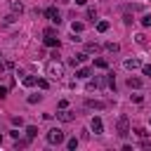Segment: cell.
<instances>
[{
	"label": "cell",
	"mask_w": 151,
	"mask_h": 151,
	"mask_svg": "<svg viewBox=\"0 0 151 151\" xmlns=\"http://www.w3.org/2000/svg\"><path fill=\"white\" fill-rule=\"evenodd\" d=\"M45 139H47V144H52V146H59V144H64V132L59 130V127H52L47 134H45Z\"/></svg>",
	"instance_id": "cell-1"
},
{
	"label": "cell",
	"mask_w": 151,
	"mask_h": 151,
	"mask_svg": "<svg viewBox=\"0 0 151 151\" xmlns=\"http://www.w3.org/2000/svg\"><path fill=\"white\" fill-rule=\"evenodd\" d=\"M116 132H118V137H127L130 134V120H127V116H120L116 120Z\"/></svg>",
	"instance_id": "cell-2"
},
{
	"label": "cell",
	"mask_w": 151,
	"mask_h": 151,
	"mask_svg": "<svg viewBox=\"0 0 151 151\" xmlns=\"http://www.w3.org/2000/svg\"><path fill=\"white\" fill-rule=\"evenodd\" d=\"M45 73L52 76V78H59V76L64 73V64H59V61H50V64L45 66Z\"/></svg>",
	"instance_id": "cell-3"
},
{
	"label": "cell",
	"mask_w": 151,
	"mask_h": 151,
	"mask_svg": "<svg viewBox=\"0 0 151 151\" xmlns=\"http://www.w3.org/2000/svg\"><path fill=\"white\" fill-rule=\"evenodd\" d=\"M45 14H47V19H50L52 24H57V26L61 24V14H59V9H57V7H47V9H45Z\"/></svg>",
	"instance_id": "cell-4"
},
{
	"label": "cell",
	"mask_w": 151,
	"mask_h": 151,
	"mask_svg": "<svg viewBox=\"0 0 151 151\" xmlns=\"http://www.w3.org/2000/svg\"><path fill=\"white\" fill-rule=\"evenodd\" d=\"M57 118H59V120H64V123H71V120L76 118V113H73V111H68V109H59V111H57Z\"/></svg>",
	"instance_id": "cell-5"
},
{
	"label": "cell",
	"mask_w": 151,
	"mask_h": 151,
	"mask_svg": "<svg viewBox=\"0 0 151 151\" xmlns=\"http://www.w3.org/2000/svg\"><path fill=\"white\" fill-rule=\"evenodd\" d=\"M90 127H92V132H94V134H101V132H104V123H101V118H99V116H94V118H92V123H90Z\"/></svg>",
	"instance_id": "cell-6"
},
{
	"label": "cell",
	"mask_w": 151,
	"mask_h": 151,
	"mask_svg": "<svg viewBox=\"0 0 151 151\" xmlns=\"http://www.w3.org/2000/svg\"><path fill=\"white\" fill-rule=\"evenodd\" d=\"M127 87H130V90H139V87H142V78L130 76V78H127Z\"/></svg>",
	"instance_id": "cell-7"
},
{
	"label": "cell",
	"mask_w": 151,
	"mask_h": 151,
	"mask_svg": "<svg viewBox=\"0 0 151 151\" xmlns=\"http://www.w3.org/2000/svg\"><path fill=\"white\" fill-rule=\"evenodd\" d=\"M45 47H59L61 42H59V38H54V35H45Z\"/></svg>",
	"instance_id": "cell-8"
},
{
	"label": "cell",
	"mask_w": 151,
	"mask_h": 151,
	"mask_svg": "<svg viewBox=\"0 0 151 151\" xmlns=\"http://www.w3.org/2000/svg\"><path fill=\"white\" fill-rule=\"evenodd\" d=\"M90 76H92V71H90L87 66H83V68H78V71H76V78H83V80H87Z\"/></svg>",
	"instance_id": "cell-9"
},
{
	"label": "cell",
	"mask_w": 151,
	"mask_h": 151,
	"mask_svg": "<svg viewBox=\"0 0 151 151\" xmlns=\"http://www.w3.org/2000/svg\"><path fill=\"white\" fill-rule=\"evenodd\" d=\"M142 64H139V59H125V68L127 71H134V68H139Z\"/></svg>",
	"instance_id": "cell-10"
},
{
	"label": "cell",
	"mask_w": 151,
	"mask_h": 151,
	"mask_svg": "<svg viewBox=\"0 0 151 151\" xmlns=\"http://www.w3.org/2000/svg\"><path fill=\"white\" fill-rule=\"evenodd\" d=\"M21 83H24L26 87H33V85L38 83V78H35V76H24V78H21Z\"/></svg>",
	"instance_id": "cell-11"
},
{
	"label": "cell",
	"mask_w": 151,
	"mask_h": 151,
	"mask_svg": "<svg viewBox=\"0 0 151 151\" xmlns=\"http://www.w3.org/2000/svg\"><path fill=\"white\" fill-rule=\"evenodd\" d=\"M85 106H90V109H104L106 104H104V101H97V99H87Z\"/></svg>",
	"instance_id": "cell-12"
},
{
	"label": "cell",
	"mask_w": 151,
	"mask_h": 151,
	"mask_svg": "<svg viewBox=\"0 0 151 151\" xmlns=\"http://www.w3.org/2000/svg\"><path fill=\"white\" fill-rule=\"evenodd\" d=\"M71 31H73V33H83V31H85V24H83V21H73V24H71Z\"/></svg>",
	"instance_id": "cell-13"
},
{
	"label": "cell",
	"mask_w": 151,
	"mask_h": 151,
	"mask_svg": "<svg viewBox=\"0 0 151 151\" xmlns=\"http://www.w3.org/2000/svg\"><path fill=\"white\" fill-rule=\"evenodd\" d=\"M109 26H111V24H109L106 19H101V21H97V31H99V33H106V31H109Z\"/></svg>",
	"instance_id": "cell-14"
},
{
	"label": "cell",
	"mask_w": 151,
	"mask_h": 151,
	"mask_svg": "<svg viewBox=\"0 0 151 151\" xmlns=\"http://www.w3.org/2000/svg\"><path fill=\"white\" fill-rule=\"evenodd\" d=\"M104 50H106V52H118V50H120V45H118V42H106V45H104Z\"/></svg>",
	"instance_id": "cell-15"
},
{
	"label": "cell",
	"mask_w": 151,
	"mask_h": 151,
	"mask_svg": "<svg viewBox=\"0 0 151 151\" xmlns=\"http://www.w3.org/2000/svg\"><path fill=\"white\" fill-rule=\"evenodd\" d=\"M26 137H31V139L38 137V127H35V125H28V127H26Z\"/></svg>",
	"instance_id": "cell-16"
},
{
	"label": "cell",
	"mask_w": 151,
	"mask_h": 151,
	"mask_svg": "<svg viewBox=\"0 0 151 151\" xmlns=\"http://www.w3.org/2000/svg\"><path fill=\"white\" fill-rule=\"evenodd\" d=\"M76 146H78V139H76V137L66 139V149H68V151H76Z\"/></svg>",
	"instance_id": "cell-17"
},
{
	"label": "cell",
	"mask_w": 151,
	"mask_h": 151,
	"mask_svg": "<svg viewBox=\"0 0 151 151\" xmlns=\"http://www.w3.org/2000/svg\"><path fill=\"white\" fill-rule=\"evenodd\" d=\"M139 24H142L144 28H149V26H151V14H144V17L139 19Z\"/></svg>",
	"instance_id": "cell-18"
},
{
	"label": "cell",
	"mask_w": 151,
	"mask_h": 151,
	"mask_svg": "<svg viewBox=\"0 0 151 151\" xmlns=\"http://www.w3.org/2000/svg\"><path fill=\"white\" fill-rule=\"evenodd\" d=\"M94 66L97 68H109V61L106 59H94Z\"/></svg>",
	"instance_id": "cell-19"
},
{
	"label": "cell",
	"mask_w": 151,
	"mask_h": 151,
	"mask_svg": "<svg viewBox=\"0 0 151 151\" xmlns=\"http://www.w3.org/2000/svg\"><path fill=\"white\" fill-rule=\"evenodd\" d=\"M134 134H137L139 139H146V134H149V132H146L144 127H134Z\"/></svg>",
	"instance_id": "cell-20"
},
{
	"label": "cell",
	"mask_w": 151,
	"mask_h": 151,
	"mask_svg": "<svg viewBox=\"0 0 151 151\" xmlns=\"http://www.w3.org/2000/svg\"><path fill=\"white\" fill-rule=\"evenodd\" d=\"M28 142H31V137H26V139H17V149H26Z\"/></svg>",
	"instance_id": "cell-21"
},
{
	"label": "cell",
	"mask_w": 151,
	"mask_h": 151,
	"mask_svg": "<svg viewBox=\"0 0 151 151\" xmlns=\"http://www.w3.org/2000/svg\"><path fill=\"white\" fill-rule=\"evenodd\" d=\"M35 85H38L40 90H47V87H50V83H47L45 78H38V83H35Z\"/></svg>",
	"instance_id": "cell-22"
},
{
	"label": "cell",
	"mask_w": 151,
	"mask_h": 151,
	"mask_svg": "<svg viewBox=\"0 0 151 151\" xmlns=\"http://www.w3.org/2000/svg\"><path fill=\"white\" fill-rule=\"evenodd\" d=\"M12 12H24V5L14 0V2H12Z\"/></svg>",
	"instance_id": "cell-23"
},
{
	"label": "cell",
	"mask_w": 151,
	"mask_h": 151,
	"mask_svg": "<svg viewBox=\"0 0 151 151\" xmlns=\"http://www.w3.org/2000/svg\"><path fill=\"white\" fill-rule=\"evenodd\" d=\"M85 50H87V52H97V50H99V45H97V42H87V45H85Z\"/></svg>",
	"instance_id": "cell-24"
},
{
	"label": "cell",
	"mask_w": 151,
	"mask_h": 151,
	"mask_svg": "<svg viewBox=\"0 0 151 151\" xmlns=\"http://www.w3.org/2000/svg\"><path fill=\"white\" fill-rule=\"evenodd\" d=\"M26 101H28V104H38V101H40V94H28Z\"/></svg>",
	"instance_id": "cell-25"
},
{
	"label": "cell",
	"mask_w": 151,
	"mask_h": 151,
	"mask_svg": "<svg viewBox=\"0 0 151 151\" xmlns=\"http://www.w3.org/2000/svg\"><path fill=\"white\" fill-rule=\"evenodd\" d=\"M12 125H19V127H21V125H24V120H21V116H12Z\"/></svg>",
	"instance_id": "cell-26"
},
{
	"label": "cell",
	"mask_w": 151,
	"mask_h": 151,
	"mask_svg": "<svg viewBox=\"0 0 151 151\" xmlns=\"http://www.w3.org/2000/svg\"><path fill=\"white\" fill-rule=\"evenodd\" d=\"M142 73H144V76H151V64H144V66H142Z\"/></svg>",
	"instance_id": "cell-27"
},
{
	"label": "cell",
	"mask_w": 151,
	"mask_h": 151,
	"mask_svg": "<svg viewBox=\"0 0 151 151\" xmlns=\"http://www.w3.org/2000/svg\"><path fill=\"white\" fill-rule=\"evenodd\" d=\"M87 19H92V21H94V19H97V12H94V9H87Z\"/></svg>",
	"instance_id": "cell-28"
},
{
	"label": "cell",
	"mask_w": 151,
	"mask_h": 151,
	"mask_svg": "<svg viewBox=\"0 0 151 151\" xmlns=\"http://www.w3.org/2000/svg\"><path fill=\"white\" fill-rule=\"evenodd\" d=\"M7 92H9V87H5V85H0V97H7Z\"/></svg>",
	"instance_id": "cell-29"
},
{
	"label": "cell",
	"mask_w": 151,
	"mask_h": 151,
	"mask_svg": "<svg viewBox=\"0 0 151 151\" xmlns=\"http://www.w3.org/2000/svg\"><path fill=\"white\" fill-rule=\"evenodd\" d=\"M9 137L12 139H19V130H9Z\"/></svg>",
	"instance_id": "cell-30"
},
{
	"label": "cell",
	"mask_w": 151,
	"mask_h": 151,
	"mask_svg": "<svg viewBox=\"0 0 151 151\" xmlns=\"http://www.w3.org/2000/svg\"><path fill=\"white\" fill-rule=\"evenodd\" d=\"M5 68H7V64H5L2 59H0V71H5Z\"/></svg>",
	"instance_id": "cell-31"
},
{
	"label": "cell",
	"mask_w": 151,
	"mask_h": 151,
	"mask_svg": "<svg viewBox=\"0 0 151 151\" xmlns=\"http://www.w3.org/2000/svg\"><path fill=\"white\" fill-rule=\"evenodd\" d=\"M85 2H87V0H76V5H85Z\"/></svg>",
	"instance_id": "cell-32"
},
{
	"label": "cell",
	"mask_w": 151,
	"mask_h": 151,
	"mask_svg": "<svg viewBox=\"0 0 151 151\" xmlns=\"http://www.w3.org/2000/svg\"><path fill=\"white\" fill-rule=\"evenodd\" d=\"M0 144H2V137H0Z\"/></svg>",
	"instance_id": "cell-33"
},
{
	"label": "cell",
	"mask_w": 151,
	"mask_h": 151,
	"mask_svg": "<svg viewBox=\"0 0 151 151\" xmlns=\"http://www.w3.org/2000/svg\"><path fill=\"white\" fill-rule=\"evenodd\" d=\"M149 2H151V0H149Z\"/></svg>",
	"instance_id": "cell-34"
}]
</instances>
